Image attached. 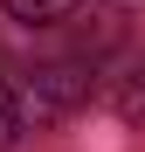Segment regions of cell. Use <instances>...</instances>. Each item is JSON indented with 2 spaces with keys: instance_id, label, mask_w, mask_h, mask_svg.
I'll use <instances>...</instances> for the list:
<instances>
[{
  "instance_id": "cell-1",
  "label": "cell",
  "mask_w": 145,
  "mask_h": 152,
  "mask_svg": "<svg viewBox=\"0 0 145 152\" xmlns=\"http://www.w3.org/2000/svg\"><path fill=\"white\" fill-rule=\"evenodd\" d=\"M14 104H21V124H62L69 111L90 104V69L83 62H42L14 90Z\"/></svg>"
},
{
  "instance_id": "cell-2",
  "label": "cell",
  "mask_w": 145,
  "mask_h": 152,
  "mask_svg": "<svg viewBox=\"0 0 145 152\" xmlns=\"http://www.w3.org/2000/svg\"><path fill=\"white\" fill-rule=\"evenodd\" d=\"M0 7H7L14 21H35V28H48V21H69L83 0H0Z\"/></svg>"
},
{
  "instance_id": "cell-3",
  "label": "cell",
  "mask_w": 145,
  "mask_h": 152,
  "mask_svg": "<svg viewBox=\"0 0 145 152\" xmlns=\"http://www.w3.org/2000/svg\"><path fill=\"white\" fill-rule=\"evenodd\" d=\"M111 104H117V118H145V62L111 83Z\"/></svg>"
},
{
  "instance_id": "cell-4",
  "label": "cell",
  "mask_w": 145,
  "mask_h": 152,
  "mask_svg": "<svg viewBox=\"0 0 145 152\" xmlns=\"http://www.w3.org/2000/svg\"><path fill=\"white\" fill-rule=\"evenodd\" d=\"M21 132H28V124H21V104H14V90H7V83H0V152H7Z\"/></svg>"
}]
</instances>
